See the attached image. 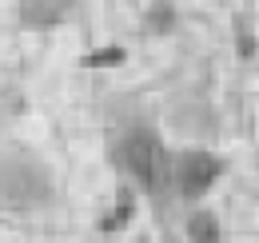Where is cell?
I'll return each mask as SVG.
<instances>
[{
  "instance_id": "cell-1",
  "label": "cell",
  "mask_w": 259,
  "mask_h": 243,
  "mask_svg": "<svg viewBox=\"0 0 259 243\" xmlns=\"http://www.w3.org/2000/svg\"><path fill=\"white\" fill-rule=\"evenodd\" d=\"M124 164H128V172L136 180L144 183L152 195H163V187H167V172H171V164H167V152H163V144L148 132V128H140V132H132L128 140H124Z\"/></svg>"
},
{
  "instance_id": "cell-2",
  "label": "cell",
  "mask_w": 259,
  "mask_h": 243,
  "mask_svg": "<svg viewBox=\"0 0 259 243\" xmlns=\"http://www.w3.org/2000/svg\"><path fill=\"white\" fill-rule=\"evenodd\" d=\"M220 176H224V159L211 155V152H184L176 159V183H180V191L188 199L203 195Z\"/></svg>"
},
{
  "instance_id": "cell-3",
  "label": "cell",
  "mask_w": 259,
  "mask_h": 243,
  "mask_svg": "<svg viewBox=\"0 0 259 243\" xmlns=\"http://www.w3.org/2000/svg\"><path fill=\"white\" fill-rule=\"evenodd\" d=\"M72 0H24V20L28 24H56L64 20Z\"/></svg>"
},
{
  "instance_id": "cell-4",
  "label": "cell",
  "mask_w": 259,
  "mask_h": 243,
  "mask_svg": "<svg viewBox=\"0 0 259 243\" xmlns=\"http://www.w3.org/2000/svg\"><path fill=\"white\" fill-rule=\"evenodd\" d=\"M188 239L192 243H220V223H215V215L199 212L188 219Z\"/></svg>"
},
{
  "instance_id": "cell-5",
  "label": "cell",
  "mask_w": 259,
  "mask_h": 243,
  "mask_svg": "<svg viewBox=\"0 0 259 243\" xmlns=\"http://www.w3.org/2000/svg\"><path fill=\"white\" fill-rule=\"evenodd\" d=\"M128 215H132V195H128V191H120V199H116V215L108 219V231H116L120 223H128Z\"/></svg>"
}]
</instances>
